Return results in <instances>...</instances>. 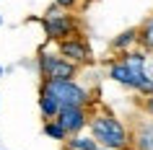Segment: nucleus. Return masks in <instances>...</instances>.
Listing matches in <instances>:
<instances>
[{
	"label": "nucleus",
	"mask_w": 153,
	"mask_h": 150,
	"mask_svg": "<svg viewBox=\"0 0 153 150\" xmlns=\"http://www.w3.org/2000/svg\"><path fill=\"white\" fill-rule=\"evenodd\" d=\"M88 127H91V137L96 140V145L101 150H125L130 145V132L112 114L88 117Z\"/></svg>",
	"instance_id": "1"
},
{
	"label": "nucleus",
	"mask_w": 153,
	"mask_h": 150,
	"mask_svg": "<svg viewBox=\"0 0 153 150\" xmlns=\"http://www.w3.org/2000/svg\"><path fill=\"white\" fill-rule=\"evenodd\" d=\"M44 93H49L60 106H88L91 96L83 86H78L75 80H42Z\"/></svg>",
	"instance_id": "2"
},
{
	"label": "nucleus",
	"mask_w": 153,
	"mask_h": 150,
	"mask_svg": "<svg viewBox=\"0 0 153 150\" xmlns=\"http://www.w3.org/2000/svg\"><path fill=\"white\" fill-rule=\"evenodd\" d=\"M42 26H44V34H47L52 41H60V39H65V36H70V34L75 31L73 16L65 8H60V5H52V8L44 13Z\"/></svg>",
	"instance_id": "3"
},
{
	"label": "nucleus",
	"mask_w": 153,
	"mask_h": 150,
	"mask_svg": "<svg viewBox=\"0 0 153 150\" xmlns=\"http://www.w3.org/2000/svg\"><path fill=\"white\" fill-rule=\"evenodd\" d=\"M39 70L44 75V80H73L78 67L73 62H68L65 57L60 55H49V52H42L39 55Z\"/></svg>",
	"instance_id": "4"
},
{
	"label": "nucleus",
	"mask_w": 153,
	"mask_h": 150,
	"mask_svg": "<svg viewBox=\"0 0 153 150\" xmlns=\"http://www.w3.org/2000/svg\"><path fill=\"white\" fill-rule=\"evenodd\" d=\"M55 119H57V124L65 129V134H78L83 127L88 124L86 106H60Z\"/></svg>",
	"instance_id": "5"
},
{
	"label": "nucleus",
	"mask_w": 153,
	"mask_h": 150,
	"mask_svg": "<svg viewBox=\"0 0 153 150\" xmlns=\"http://www.w3.org/2000/svg\"><path fill=\"white\" fill-rule=\"evenodd\" d=\"M60 57H65V60L73 62V65L86 62V60H88V44L83 39H75V36L60 39Z\"/></svg>",
	"instance_id": "6"
},
{
	"label": "nucleus",
	"mask_w": 153,
	"mask_h": 150,
	"mask_svg": "<svg viewBox=\"0 0 153 150\" xmlns=\"http://www.w3.org/2000/svg\"><path fill=\"white\" fill-rule=\"evenodd\" d=\"M130 145L137 150H153V122H137L130 132Z\"/></svg>",
	"instance_id": "7"
},
{
	"label": "nucleus",
	"mask_w": 153,
	"mask_h": 150,
	"mask_svg": "<svg viewBox=\"0 0 153 150\" xmlns=\"http://www.w3.org/2000/svg\"><path fill=\"white\" fill-rule=\"evenodd\" d=\"M122 62L127 65L137 78H148V72H145V55L143 52H125V55H122Z\"/></svg>",
	"instance_id": "8"
},
{
	"label": "nucleus",
	"mask_w": 153,
	"mask_h": 150,
	"mask_svg": "<svg viewBox=\"0 0 153 150\" xmlns=\"http://www.w3.org/2000/svg\"><path fill=\"white\" fill-rule=\"evenodd\" d=\"M65 150H101L96 145L94 137H83V134H73V137H65Z\"/></svg>",
	"instance_id": "9"
},
{
	"label": "nucleus",
	"mask_w": 153,
	"mask_h": 150,
	"mask_svg": "<svg viewBox=\"0 0 153 150\" xmlns=\"http://www.w3.org/2000/svg\"><path fill=\"white\" fill-rule=\"evenodd\" d=\"M39 109H42V114H44V119H55L57 111H60V103H57L49 93L39 91Z\"/></svg>",
	"instance_id": "10"
},
{
	"label": "nucleus",
	"mask_w": 153,
	"mask_h": 150,
	"mask_svg": "<svg viewBox=\"0 0 153 150\" xmlns=\"http://www.w3.org/2000/svg\"><path fill=\"white\" fill-rule=\"evenodd\" d=\"M137 44L145 49H153V18H148L140 29H137Z\"/></svg>",
	"instance_id": "11"
},
{
	"label": "nucleus",
	"mask_w": 153,
	"mask_h": 150,
	"mask_svg": "<svg viewBox=\"0 0 153 150\" xmlns=\"http://www.w3.org/2000/svg\"><path fill=\"white\" fill-rule=\"evenodd\" d=\"M132 44H137V29H127V31H122L120 36L112 41L114 49H127V47H132Z\"/></svg>",
	"instance_id": "12"
},
{
	"label": "nucleus",
	"mask_w": 153,
	"mask_h": 150,
	"mask_svg": "<svg viewBox=\"0 0 153 150\" xmlns=\"http://www.w3.org/2000/svg\"><path fill=\"white\" fill-rule=\"evenodd\" d=\"M44 134L52 137V140H65V137H68L65 129L57 124V119H47V122H44Z\"/></svg>",
	"instance_id": "13"
},
{
	"label": "nucleus",
	"mask_w": 153,
	"mask_h": 150,
	"mask_svg": "<svg viewBox=\"0 0 153 150\" xmlns=\"http://www.w3.org/2000/svg\"><path fill=\"white\" fill-rule=\"evenodd\" d=\"M75 3H78V0H55V5H60V8H73V5H75Z\"/></svg>",
	"instance_id": "14"
},
{
	"label": "nucleus",
	"mask_w": 153,
	"mask_h": 150,
	"mask_svg": "<svg viewBox=\"0 0 153 150\" xmlns=\"http://www.w3.org/2000/svg\"><path fill=\"white\" fill-rule=\"evenodd\" d=\"M143 109H145V111H148V114H151V117H153V93H151V98H145Z\"/></svg>",
	"instance_id": "15"
},
{
	"label": "nucleus",
	"mask_w": 153,
	"mask_h": 150,
	"mask_svg": "<svg viewBox=\"0 0 153 150\" xmlns=\"http://www.w3.org/2000/svg\"><path fill=\"white\" fill-rule=\"evenodd\" d=\"M125 150H137V148H130V145H127V148H125Z\"/></svg>",
	"instance_id": "16"
},
{
	"label": "nucleus",
	"mask_w": 153,
	"mask_h": 150,
	"mask_svg": "<svg viewBox=\"0 0 153 150\" xmlns=\"http://www.w3.org/2000/svg\"><path fill=\"white\" fill-rule=\"evenodd\" d=\"M0 78H3V67H0Z\"/></svg>",
	"instance_id": "17"
},
{
	"label": "nucleus",
	"mask_w": 153,
	"mask_h": 150,
	"mask_svg": "<svg viewBox=\"0 0 153 150\" xmlns=\"http://www.w3.org/2000/svg\"><path fill=\"white\" fill-rule=\"evenodd\" d=\"M0 24H3V16H0Z\"/></svg>",
	"instance_id": "18"
}]
</instances>
